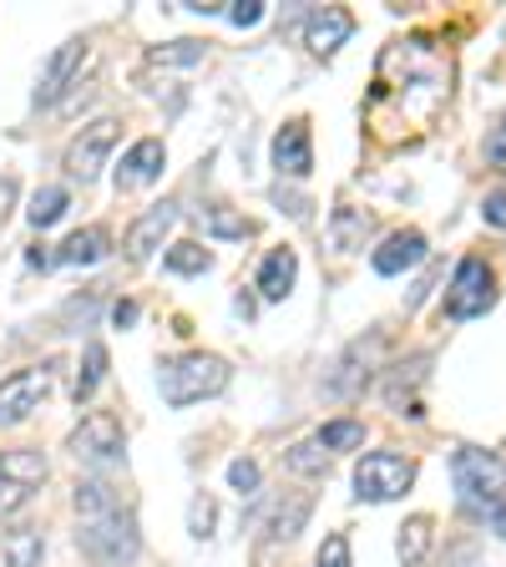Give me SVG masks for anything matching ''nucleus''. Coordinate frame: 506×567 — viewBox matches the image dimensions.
<instances>
[{"label": "nucleus", "mask_w": 506, "mask_h": 567, "mask_svg": "<svg viewBox=\"0 0 506 567\" xmlns=\"http://www.w3.org/2000/svg\"><path fill=\"white\" fill-rule=\"evenodd\" d=\"M451 51L436 35H405L380 51L375 82L365 96V122L380 142H405L436 127V117L451 102Z\"/></svg>", "instance_id": "f257e3e1"}, {"label": "nucleus", "mask_w": 506, "mask_h": 567, "mask_svg": "<svg viewBox=\"0 0 506 567\" xmlns=\"http://www.w3.org/2000/svg\"><path fill=\"white\" fill-rule=\"evenodd\" d=\"M163 401L167 405H193V401H208V395H224L228 390V360L224 354H177L163 365Z\"/></svg>", "instance_id": "f03ea898"}, {"label": "nucleus", "mask_w": 506, "mask_h": 567, "mask_svg": "<svg viewBox=\"0 0 506 567\" xmlns=\"http://www.w3.org/2000/svg\"><path fill=\"white\" fill-rule=\"evenodd\" d=\"M82 553L92 557L96 567H132L142 553V537H137V522L132 512H102V517H86L82 532H76Z\"/></svg>", "instance_id": "7ed1b4c3"}, {"label": "nucleus", "mask_w": 506, "mask_h": 567, "mask_svg": "<svg viewBox=\"0 0 506 567\" xmlns=\"http://www.w3.org/2000/svg\"><path fill=\"white\" fill-rule=\"evenodd\" d=\"M451 476H456V492L466 502H482V507H496L506 496V461L496 451L482 446H461L451 456Z\"/></svg>", "instance_id": "20e7f679"}, {"label": "nucleus", "mask_w": 506, "mask_h": 567, "mask_svg": "<svg viewBox=\"0 0 506 567\" xmlns=\"http://www.w3.org/2000/svg\"><path fill=\"white\" fill-rule=\"evenodd\" d=\"M411 482H415V461L395 456V451H370L354 466V496L360 502H395V496L411 492Z\"/></svg>", "instance_id": "39448f33"}, {"label": "nucleus", "mask_w": 506, "mask_h": 567, "mask_svg": "<svg viewBox=\"0 0 506 567\" xmlns=\"http://www.w3.org/2000/svg\"><path fill=\"white\" fill-rule=\"evenodd\" d=\"M47 476H51V466L35 446L0 451V512H16L21 502H31V492H41Z\"/></svg>", "instance_id": "423d86ee"}, {"label": "nucleus", "mask_w": 506, "mask_h": 567, "mask_svg": "<svg viewBox=\"0 0 506 567\" xmlns=\"http://www.w3.org/2000/svg\"><path fill=\"white\" fill-rule=\"evenodd\" d=\"M56 385V365H31L0 380V425H21L31 411H41V401Z\"/></svg>", "instance_id": "0eeeda50"}, {"label": "nucleus", "mask_w": 506, "mask_h": 567, "mask_svg": "<svg viewBox=\"0 0 506 567\" xmlns=\"http://www.w3.org/2000/svg\"><path fill=\"white\" fill-rule=\"evenodd\" d=\"M496 305V274L486 269V259H461L456 279L446 289V315L451 319H476Z\"/></svg>", "instance_id": "6e6552de"}, {"label": "nucleus", "mask_w": 506, "mask_h": 567, "mask_svg": "<svg viewBox=\"0 0 506 567\" xmlns=\"http://www.w3.org/2000/svg\"><path fill=\"white\" fill-rule=\"evenodd\" d=\"M71 456L76 461H112L122 456V421L117 415H106V411H92L76 431H71Z\"/></svg>", "instance_id": "1a4fd4ad"}, {"label": "nucleus", "mask_w": 506, "mask_h": 567, "mask_svg": "<svg viewBox=\"0 0 506 567\" xmlns=\"http://www.w3.org/2000/svg\"><path fill=\"white\" fill-rule=\"evenodd\" d=\"M112 142H117V122H112V117H102V122H92V127H82V137L66 147V173L82 177V183H92V177L102 173L106 153H112Z\"/></svg>", "instance_id": "9d476101"}, {"label": "nucleus", "mask_w": 506, "mask_h": 567, "mask_svg": "<svg viewBox=\"0 0 506 567\" xmlns=\"http://www.w3.org/2000/svg\"><path fill=\"white\" fill-rule=\"evenodd\" d=\"M380 354H385V340H380V334H370V340H354L350 354L340 360V370L330 375V395H360V390H365V380L375 375Z\"/></svg>", "instance_id": "9b49d317"}, {"label": "nucleus", "mask_w": 506, "mask_h": 567, "mask_svg": "<svg viewBox=\"0 0 506 567\" xmlns=\"http://www.w3.org/2000/svg\"><path fill=\"white\" fill-rule=\"evenodd\" d=\"M350 31H354V16L340 11V6H324V11H314L304 21V41L314 56H334V51L350 41Z\"/></svg>", "instance_id": "f8f14e48"}, {"label": "nucleus", "mask_w": 506, "mask_h": 567, "mask_svg": "<svg viewBox=\"0 0 506 567\" xmlns=\"http://www.w3.org/2000/svg\"><path fill=\"white\" fill-rule=\"evenodd\" d=\"M157 173H163V142L157 137L132 142L127 157H122V167H117V193L147 188V183H157Z\"/></svg>", "instance_id": "ddd939ff"}, {"label": "nucleus", "mask_w": 506, "mask_h": 567, "mask_svg": "<svg viewBox=\"0 0 506 567\" xmlns=\"http://www.w3.org/2000/svg\"><path fill=\"white\" fill-rule=\"evenodd\" d=\"M273 167L289 177H304L314 167V142H309V122H283L273 137Z\"/></svg>", "instance_id": "4468645a"}, {"label": "nucleus", "mask_w": 506, "mask_h": 567, "mask_svg": "<svg viewBox=\"0 0 506 567\" xmlns=\"http://www.w3.org/2000/svg\"><path fill=\"white\" fill-rule=\"evenodd\" d=\"M82 56H86V41H66V47H56V56L47 61L41 82H35V102L41 106L61 102V92H66L71 76H76V66H82Z\"/></svg>", "instance_id": "2eb2a0df"}, {"label": "nucleus", "mask_w": 506, "mask_h": 567, "mask_svg": "<svg viewBox=\"0 0 506 567\" xmlns=\"http://www.w3.org/2000/svg\"><path fill=\"white\" fill-rule=\"evenodd\" d=\"M177 224V208L173 203H157V208H147L137 218V224L127 228V254L132 259H153V248H163V238H167V228Z\"/></svg>", "instance_id": "dca6fc26"}, {"label": "nucleus", "mask_w": 506, "mask_h": 567, "mask_svg": "<svg viewBox=\"0 0 506 567\" xmlns=\"http://www.w3.org/2000/svg\"><path fill=\"white\" fill-rule=\"evenodd\" d=\"M421 259H425V238L415 234V228H401V234H390L385 244L370 254L375 274H405V269H415Z\"/></svg>", "instance_id": "f3484780"}, {"label": "nucleus", "mask_w": 506, "mask_h": 567, "mask_svg": "<svg viewBox=\"0 0 506 567\" xmlns=\"http://www.w3.org/2000/svg\"><path fill=\"white\" fill-rule=\"evenodd\" d=\"M295 274H299L295 248H273L269 259H264V269H259V295L269 299V305H279V299L295 289Z\"/></svg>", "instance_id": "a211bd4d"}, {"label": "nucleus", "mask_w": 506, "mask_h": 567, "mask_svg": "<svg viewBox=\"0 0 506 567\" xmlns=\"http://www.w3.org/2000/svg\"><path fill=\"white\" fill-rule=\"evenodd\" d=\"M309 512H314L309 496H289V502H279V507L269 512V522H264V537H269V543H289V537H299L304 522H309Z\"/></svg>", "instance_id": "6ab92c4d"}, {"label": "nucleus", "mask_w": 506, "mask_h": 567, "mask_svg": "<svg viewBox=\"0 0 506 567\" xmlns=\"http://www.w3.org/2000/svg\"><path fill=\"white\" fill-rule=\"evenodd\" d=\"M106 228H76V234L61 244V254H56V264H96L106 254Z\"/></svg>", "instance_id": "aec40b11"}, {"label": "nucleus", "mask_w": 506, "mask_h": 567, "mask_svg": "<svg viewBox=\"0 0 506 567\" xmlns=\"http://www.w3.org/2000/svg\"><path fill=\"white\" fill-rule=\"evenodd\" d=\"M41 557H47V543H41L35 527H21L6 537V563L11 567H41Z\"/></svg>", "instance_id": "412c9836"}, {"label": "nucleus", "mask_w": 506, "mask_h": 567, "mask_svg": "<svg viewBox=\"0 0 506 567\" xmlns=\"http://www.w3.org/2000/svg\"><path fill=\"white\" fill-rule=\"evenodd\" d=\"M102 375H106V350L92 340V344H86L82 370H76V401H92L96 385H102Z\"/></svg>", "instance_id": "4be33fe9"}, {"label": "nucleus", "mask_w": 506, "mask_h": 567, "mask_svg": "<svg viewBox=\"0 0 506 567\" xmlns=\"http://www.w3.org/2000/svg\"><path fill=\"white\" fill-rule=\"evenodd\" d=\"M425 547H431V517H411L401 527V563L405 567H421Z\"/></svg>", "instance_id": "5701e85b"}, {"label": "nucleus", "mask_w": 506, "mask_h": 567, "mask_svg": "<svg viewBox=\"0 0 506 567\" xmlns=\"http://www.w3.org/2000/svg\"><path fill=\"white\" fill-rule=\"evenodd\" d=\"M66 188H41L31 198V213H25V218H31V228H51L61 218V213H66Z\"/></svg>", "instance_id": "b1692460"}, {"label": "nucleus", "mask_w": 506, "mask_h": 567, "mask_svg": "<svg viewBox=\"0 0 506 567\" xmlns=\"http://www.w3.org/2000/svg\"><path fill=\"white\" fill-rule=\"evenodd\" d=\"M289 472H299V476H324V472H330V451L319 446V441H299V446L289 451Z\"/></svg>", "instance_id": "393cba45"}, {"label": "nucleus", "mask_w": 506, "mask_h": 567, "mask_svg": "<svg viewBox=\"0 0 506 567\" xmlns=\"http://www.w3.org/2000/svg\"><path fill=\"white\" fill-rule=\"evenodd\" d=\"M314 441L324 451H350V446H360V441H365V425H360V421H330Z\"/></svg>", "instance_id": "a878e982"}, {"label": "nucleus", "mask_w": 506, "mask_h": 567, "mask_svg": "<svg viewBox=\"0 0 506 567\" xmlns=\"http://www.w3.org/2000/svg\"><path fill=\"white\" fill-rule=\"evenodd\" d=\"M213 264V254L203 244H173L167 248V269L173 274H203Z\"/></svg>", "instance_id": "bb28decb"}, {"label": "nucleus", "mask_w": 506, "mask_h": 567, "mask_svg": "<svg viewBox=\"0 0 506 567\" xmlns=\"http://www.w3.org/2000/svg\"><path fill=\"white\" fill-rule=\"evenodd\" d=\"M76 512L86 522V517H102V512H117V502H112V492L102 482H86V486H76Z\"/></svg>", "instance_id": "cd10ccee"}, {"label": "nucleus", "mask_w": 506, "mask_h": 567, "mask_svg": "<svg viewBox=\"0 0 506 567\" xmlns=\"http://www.w3.org/2000/svg\"><path fill=\"white\" fill-rule=\"evenodd\" d=\"M188 61H203V41H173L153 51V66H188Z\"/></svg>", "instance_id": "c85d7f7f"}, {"label": "nucleus", "mask_w": 506, "mask_h": 567, "mask_svg": "<svg viewBox=\"0 0 506 567\" xmlns=\"http://www.w3.org/2000/svg\"><path fill=\"white\" fill-rule=\"evenodd\" d=\"M208 228L218 238H248V234H254V224H248V218H238V213H228V208H208Z\"/></svg>", "instance_id": "c756f323"}, {"label": "nucleus", "mask_w": 506, "mask_h": 567, "mask_svg": "<svg viewBox=\"0 0 506 567\" xmlns=\"http://www.w3.org/2000/svg\"><path fill=\"white\" fill-rule=\"evenodd\" d=\"M314 567H350V537H344V532H330L324 547H319V557H314Z\"/></svg>", "instance_id": "7c9ffc66"}, {"label": "nucleus", "mask_w": 506, "mask_h": 567, "mask_svg": "<svg viewBox=\"0 0 506 567\" xmlns=\"http://www.w3.org/2000/svg\"><path fill=\"white\" fill-rule=\"evenodd\" d=\"M228 486H234L238 496H248V492H259V466L248 456H238L234 466H228Z\"/></svg>", "instance_id": "2f4dec72"}, {"label": "nucleus", "mask_w": 506, "mask_h": 567, "mask_svg": "<svg viewBox=\"0 0 506 567\" xmlns=\"http://www.w3.org/2000/svg\"><path fill=\"white\" fill-rule=\"evenodd\" d=\"M486 163L502 167V173H506V117L496 122L492 132H486Z\"/></svg>", "instance_id": "473e14b6"}, {"label": "nucleus", "mask_w": 506, "mask_h": 567, "mask_svg": "<svg viewBox=\"0 0 506 567\" xmlns=\"http://www.w3.org/2000/svg\"><path fill=\"white\" fill-rule=\"evenodd\" d=\"M228 21H234V25H259L264 21V0H234Z\"/></svg>", "instance_id": "72a5a7b5"}, {"label": "nucleus", "mask_w": 506, "mask_h": 567, "mask_svg": "<svg viewBox=\"0 0 506 567\" xmlns=\"http://www.w3.org/2000/svg\"><path fill=\"white\" fill-rule=\"evenodd\" d=\"M482 218H486L492 228H506V188H502V193H492V198L482 203Z\"/></svg>", "instance_id": "f704fd0d"}, {"label": "nucleus", "mask_w": 506, "mask_h": 567, "mask_svg": "<svg viewBox=\"0 0 506 567\" xmlns=\"http://www.w3.org/2000/svg\"><path fill=\"white\" fill-rule=\"evenodd\" d=\"M208 527H213V502L198 496V502H193V537H208Z\"/></svg>", "instance_id": "c9c22d12"}, {"label": "nucleus", "mask_w": 506, "mask_h": 567, "mask_svg": "<svg viewBox=\"0 0 506 567\" xmlns=\"http://www.w3.org/2000/svg\"><path fill=\"white\" fill-rule=\"evenodd\" d=\"M112 319H117V324H132V319H137V305H132V299H122V305L112 309Z\"/></svg>", "instance_id": "e433bc0d"}, {"label": "nucleus", "mask_w": 506, "mask_h": 567, "mask_svg": "<svg viewBox=\"0 0 506 567\" xmlns=\"http://www.w3.org/2000/svg\"><path fill=\"white\" fill-rule=\"evenodd\" d=\"M492 532H496V537H506V502H496V507H492Z\"/></svg>", "instance_id": "4c0bfd02"}]
</instances>
